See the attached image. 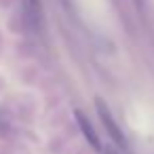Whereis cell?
<instances>
[{
  "label": "cell",
  "mask_w": 154,
  "mask_h": 154,
  "mask_svg": "<svg viewBox=\"0 0 154 154\" xmlns=\"http://www.w3.org/2000/svg\"><path fill=\"white\" fill-rule=\"evenodd\" d=\"M97 112H99V118H101L103 127L108 129L110 137L114 139V143H116V146H120V148H125V146H127V141H125V135H122V133H120V129L116 127V122H114V118H112V114H110L108 106H106L101 99H97Z\"/></svg>",
  "instance_id": "1"
},
{
  "label": "cell",
  "mask_w": 154,
  "mask_h": 154,
  "mask_svg": "<svg viewBox=\"0 0 154 154\" xmlns=\"http://www.w3.org/2000/svg\"><path fill=\"white\" fill-rule=\"evenodd\" d=\"M76 120H78V127H80V131H82V135L87 137V141L95 148V150H101V143H99V137H97V133H95V129L91 127V122H89V118L80 112V110H76Z\"/></svg>",
  "instance_id": "2"
},
{
  "label": "cell",
  "mask_w": 154,
  "mask_h": 154,
  "mask_svg": "<svg viewBox=\"0 0 154 154\" xmlns=\"http://www.w3.org/2000/svg\"><path fill=\"white\" fill-rule=\"evenodd\" d=\"M143 2H146V0H135V5H137V7H143Z\"/></svg>",
  "instance_id": "3"
},
{
  "label": "cell",
  "mask_w": 154,
  "mask_h": 154,
  "mask_svg": "<svg viewBox=\"0 0 154 154\" xmlns=\"http://www.w3.org/2000/svg\"><path fill=\"white\" fill-rule=\"evenodd\" d=\"M106 154H116V152H112V150H106Z\"/></svg>",
  "instance_id": "4"
}]
</instances>
